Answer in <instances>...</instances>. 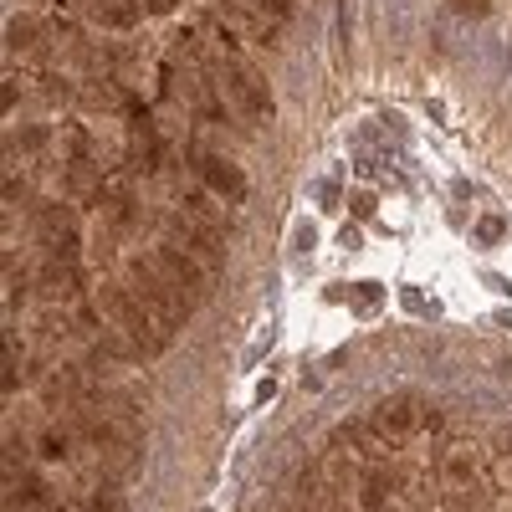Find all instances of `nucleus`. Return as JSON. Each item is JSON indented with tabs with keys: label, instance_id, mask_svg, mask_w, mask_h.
I'll use <instances>...</instances> for the list:
<instances>
[{
	"label": "nucleus",
	"instance_id": "obj_1",
	"mask_svg": "<svg viewBox=\"0 0 512 512\" xmlns=\"http://www.w3.org/2000/svg\"><path fill=\"white\" fill-rule=\"evenodd\" d=\"M93 303H98V313L134 344V354H139V364H154L164 349H169V338L175 333H164L159 323H154V313L134 297V287H128L123 277H103L98 287H93Z\"/></svg>",
	"mask_w": 512,
	"mask_h": 512
},
{
	"label": "nucleus",
	"instance_id": "obj_2",
	"mask_svg": "<svg viewBox=\"0 0 512 512\" xmlns=\"http://www.w3.org/2000/svg\"><path fill=\"white\" fill-rule=\"evenodd\" d=\"M123 282L134 287V297L154 313V323L164 328V333H180V328H190V318H195V297L190 292H180L175 282H169L164 272H159V262L144 251V256H128L123 262Z\"/></svg>",
	"mask_w": 512,
	"mask_h": 512
},
{
	"label": "nucleus",
	"instance_id": "obj_3",
	"mask_svg": "<svg viewBox=\"0 0 512 512\" xmlns=\"http://www.w3.org/2000/svg\"><path fill=\"white\" fill-rule=\"evenodd\" d=\"M374 431H379V441L390 446V451H400V446H410L420 431H446V420L425 405L420 395H390V400H379L374 405Z\"/></svg>",
	"mask_w": 512,
	"mask_h": 512
},
{
	"label": "nucleus",
	"instance_id": "obj_4",
	"mask_svg": "<svg viewBox=\"0 0 512 512\" xmlns=\"http://www.w3.org/2000/svg\"><path fill=\"white\" fill-rule=\"evenodd\" d=\"M31 236L47 256H72V262H82V251H88V236H82L72 200H41L31 210Z\"/></svg>",
	"mask_w": 512,
	"mask_h": 512
},
{
	"label": "nucleus",
	"instance_id": "obj_5",
	"mask_svg": "<svg viewBox=\"0 0 512 512\" xmlns=\"http://www.w3.org/2000/svg\"><path fill=\"white\" fill-rule=\"evenodd\" d=\"M241 47H231V57L221 62V77H226V98H231V108L236 113H246V118H256V123H267V118H277V98H272V88H267V77L256 72L246 57H236Z\"/></svg>",
	"mask_w": 512,
	"mask_h": 512
},
{
	"label": "nucleus",
	"instance_id": "obj_6",
	"mask_svg": "<svg viewBox=\"0 0 512 512\" xmlns=\"http://www.w3.org/2000/svg\"><path fill=\"white\" fill-rule=\"evenodd\" d=\"M154 221H159V231H164L169 246L200 256V262L221 277V267H226V236H221V231L200 226L195 216H185V210H154Z\"/></svg>",
	"mask_w": 512,
	"mask_h": 512
},
{
	"label": "nucleus",
	"instance_id": "obj_7",
	"mask_svg": "<svg viewBox=\"0 0 512 512\" xmlns=\"http://www.w3.org/2000/svg\"><path fill=\"white\" fill-rule=\"evenodd\" d=\"M31 292L41 303H82L88 297V267L72 256H41V267L31 272Z\"/></svg>",
	"mask_w": 512,
	"mask_h": 512
},
{
	"label": "nucleus",
	"instance_id": "obj_8",
	"mask_svg": "<svg viewBox=\"0 0 512 512\" xmlns=\"http://www.w3.org/2000/svg\"><path fill=\"white\" fill-rule=\"evenodd\" d=\"M185 159H190V169L200 175V185H205L210 195H226V200H236V205L251 195V180H246V169H241L236 159H226V154H210V149H200L195 139H190Z\"/></svg>",
	"mask_w": 512,
	"mask_h": 512
},
{
	"label": "nucleus",
	"instance_id": "obj_9",
	"mask_svg": "<svg viewBox=\"0 0 512 512\" xmlns=\"http://www.w3.org/2000/svg\"><path fill=\"white\" fill-rule=\"evenodd\" d=\"M149 256H154V262H159V272H164L169 282H175L180 292H190V297H195V303H205V297H210V287H216V272H210V267L200 262V256L180 251V246L159 241Z\"/></svg>",
	"mask_w": 512,
	"mask_h": 512
},
{
	"label": "nucleus",
	"instance_id": "obj_10",
	"mask_svg": "<svg viewBox=\"0 0 512 512\" xmlns=\"http://www.w3.org/2000/svg\"><path fill=\"white\" fill-rule=\"evenodd\" d=\"M6 52L11 62H26V57H47L52 52V21H41L36 11H11L6 21Z\"/></svg>",
	"mask_w": 512,
	"mask_h": 512
},
{
	"label": "nucleus",
	"instance_id": "obj_11",
	"mask_svg": "<svg viewBox=\"0 0 512 512\" xmlns=\"http://www.w3.org/2000/svg\"><path fill=\"white\" fill-rule=\"evenodd\" d=\"M57 190H62V200H72V205H82V210H93L98 195L108 190V175L98 169V159H62Z\"/></svg>",
	"mask_w": 512,
	"mask_h": 512
},
{
	"label": "nucleus",
	"instance_id": "obj_12",
	"mask_svg": "<svg viewBox=\"0 0 512 512\" xmlns=\"http://www.w3.org/2000/svg\"><path fill=\"white\" fill-rule=\"evenodd\" d=\"M77 103L88 113H134L139 108V98L118 77H88V88H77Z\"/></svg>",
	"mask_w": 512,
	"mask_h": 512
},
{
	"label": "nucleus",
	"instance_id": "obj_13",
	"mask_svg": "<svg viewBox=\"0 0 512 512\" xmlns=\"http://www.w3.org/2000/svg\"><path fill=\"white\" fill-rule=\"evenodd\" d=\"M47 144H52V128L47 123H11L6 128V159L16 164V159H41L47 154Z\"/></svg>",
	"mask_w": 512,
	"mask_h": 512
},
{
	"label": "nucleus",
	"instance_id": "obj_14",
	"mask_svg": "<svg viewBox=\"0 0 512 512\" xmlns=\"http://www.w3.org/2000/svg\"><path fill=\"white\" fill-rule=\"evenodd\" d=\"M180 210H185V216H195L200 226H210V231H221V236H231L236 231V216H221V205L216 200H210V190H180Z\"/></svg>",
	"mask_w": 512,
	"mask_h": 512
},
{
	"label": "nucleus",
	"instance_id": "obj_15",
	"mask_svg": "<svg viewBox=\"0 0 512 512\" xmlns=\"http://www.w3.org/2000/svg\"><path fill=\"white\" fill-rule=\"evenodd\" d=\"M88 16L108 31H134L144 21V0H88Z\"/></svg>",
	"mask_w": 512,
	"mask_h": 512
},
{
	"label": "nucleus",
	"instance_id": "obj_16",
	"mask_svg": "<svg viewBox=\"0 0 512 512\" xmlns=\"http://www.w3.org/2000/svg\"><path fill=\"white\" fill-rule=\"evenodd\" d=\"M72 98H77V88H72L67 77L36 72V103H41V108H72Z\"/></svg>",
	"mask_w": 512,
	"mask_h": 512
},
{
	"label": "nucleus",
	"instance_id": "obj_17",
	"mask_svg": "<svg viewBox=\"0 0 512 512\" xmlns=\"http://www.w3.org/2000/svg\"><path fill=\"white\" fill-rule=\"evenodd\" d=\"M477 472H482V456H477V451H456V456L446 461V472H441V477H446V487L461 492V487H472V482H477Z\"/></svg>",
	"mask_w": 512,
	"mask_h": 512
},
{
	"label": "nucleus",
	"instance_id": "obj_18",
	"mask_svg": "<svg viewBox=\"0 0 512 512\" xmlns=\"http://www.w3.org/2000/svg\"><path fill=\"white\" fill-rule=\"evenodd\" d=\"M82 512H134L123 497V487H93L88 502H82Z\"/></svg>",
	"mask_w": 512,
	"mask_h": 512
},
{
	"label": "nucleus",
	"instance_id": "obj_19",
	"mask_svg": "<svg viewBox=\"0 0 512 512\" xmlns=\"http://www.w3.org/2000/svg\"><path fill=\"white\" fill-rule=\"evenodd\" d=\"M349 292V303L359 308V313H379L384 308V287L379 282H354V287H344Z\"/></svg>",
	"mask_w": 512,
	"mask_h": 512
},
{
	"label": "nucleus",
	"instance_id": "obj_20",
	"mask_svg": "<svg viewBox=\"0 0 512 512\" xmlns=\"http://www.w3.org/2000/svg\"><path fill=\"white\" fill-rule=\"evenodd\" d=\"M62 144H67V159H93V134L82 123H62Z\"/></svg>",
	"mask_w": 512,
	"mask_h": 512
},
{
	"label": "nucleus",
	"instance_id": "obj_21",
	"mask_svg": "<svg viewBox=\"0 0 512 512\" xmlns=\"http://www.w3.org/2000/svg\"><path fill=\"white\" fill-rule=\"evenodd\" d=\"M502 236H507V221H502V216H482V221L472 226V241H477L482 251H492Z\"/></svg>",
	"mask_w": 512,
	"mask_h": 512
},
{
	"label": "nucleus",
	"instance_id": "obj_22",
	"mask_svg": "<svg viewBox=\"0 0 512 512\" xmlns=\"http://www.w3.org/2000/svg\"><path fill=\"white\" fill-rule=\"evenodd\" d=\"M256 11H262L272 26H287L297 16V0H256Z\"/></svg>",
	"mask_w": 512,
	"mask_h": 512
},
{
	"label": "nucleus",
	"instance_id": "obj_23",
	"mask_svg": "<svg viewBox=\"0 0 512 512\" xmlns=\"http://www.w3.org/2000/svg\"><path fill=\"white\" fill-rule=\"evenodd\" d=\"M374 210H379V195H374V190H354V195H349V216H359V221H369V216H374Z\"/></svg>",
	"mask_w": 512,
	"mask_h": 512
},
{
	"label": "nucleus",
	"instance_id": "obj_24",
	"mask_svg": "<svg viewBox=\"0 0 512 512\" xmlns=\"http://www.w3.org/2000/svg\"><path fill=\"white\" fill-rule=\"evenodd\" d=\"M446 6H451L461 21H482V16L492 11V0H446Z\"/></svg>",
	"mask_w": 512,
	"mask_h": 512
},
{
	"label": "nucleus",
	"instance_id": "obj_25",
	"mask_svg": "<svg viewBox=\"0 0 512 512\" xmlns=\"http://www.w3.org/2000/svg\"><path fill=\"white\" fill-rule=\"evenodd\" d=\"M338 205H344V185H338V180H323V190H318V210H323V216H333Z\"/></svg>",
	"mask_w": 512,
	"mask_h": 512
},
{
	"label": "nucleus",
	"instance_id": "obj_26",
	"mask_svg": "<svg viewBox=\"0 0 512 512\" xmlns=\"http://www.w3.org/2000/svg\"><path fill=\"white\" fill-rule=\"evenodd\" d=\"M492 482H497V487H502V492H512V451H507V456H497V461H492Z\"/></svg>",
	"mask_w": 512,
	"mask_h": 512
},
{
	"label": "nucleus",
	"instance_id": "obj_27",
	"mask_svg": "<svg viewBox=\"0 0 512 512\" xmlns=\"http://www.w3.org/2000/svg\"><path fill=\"white\" fill-rule=\"evenodd\" d=\"M0 103H6V113H16V108H21V77H16V72L6 77V98H0Z\"/></svg>",
	"mask_w": 512,
	"mask_h": 512
},
{
	"label": "nucleus",
	"instance_id": "obj_28",
	"mask_svg": "<svg viewBox=\"0 0 512 512\" xmlns=\"http://www.w3.org/2000/svg\"><path fill=\"white\" fill-rule=\"evenodd\" d=\"M338 246H344V251H359V246H364V231H359V226L349 221L344 231H338Z\"/></svg>",
	"mask_w": 512,
	"mask_h": 512
},
{
	"label": "nucleus",
	"instance_id": "obj_29",
	"mask_svg": "<svg viewBox=\"0 0 512 512\" xmlns=\"http://www.w3.org/2000/svg\"><path fill=\"white\" fill-rule=\"evenodd\" d=\"M292 246H297V251H313V246H318V226H297Z\"/></svg>",
	"mask_w": 512,
	"mask_h": 512
},
{
	"label": "nucleus",
	"instance_id": "obj_30",
	"mask_svg": "<svg viewBox=\"0 0 512 512\" xmlns=\"http://www.w3.org/2000/svg\"><path fill=\"white\" fill-rule=\"evenodd\" d=\"M175 6H180V0H144V16H169Z\"/></svg>",
	"mask_w": 512,
	"mask_h": 512
},
{
	"label": "nucleus",
	"instance_id": "obj_31",
	"mask_svg": "<svg viewBox=\"0 0 512 512\" xmlns=\"http://www.w3.org/2000/svg\"><path fill=\"white\" fill-rule=\"evenodd\" d=\"M272 395H277V374H272V379H262V384H256V405H267Z\"/></svg>",
	"mask_w": 512,
	"mask_h": 512
},
{
	"label": "nucleus",
	"instance_id": "obj_32",
	"mask_svg": "<svg viewBox=\"0 0 512 512\" xmlns=\"http://www.w3.org/2000/svg\"><path fill=\"white\" fill-rule=\"evenodd\" d=\"M36 512H67V507H62V502H52V507H36Z\"/></svg>",
	"mask_w": 512,
	"mask_h": 512
}]
</instances>
